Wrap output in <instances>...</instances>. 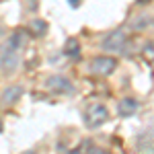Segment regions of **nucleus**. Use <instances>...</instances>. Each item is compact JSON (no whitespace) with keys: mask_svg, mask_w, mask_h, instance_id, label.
<instances>
[{"mask_svg":"<svg viewBox=\"0 0 154 154\" xmlns=\"http://www.w3.org/2000/svg\"><path fill=\"white\" fill-rule=\"evenodd\" d=\"M144 25H148V19H140V21L134 25V27H136V29H140V27H144Z\"/></svg>","mask_w":154,"mask_h":154,"instance_id":"nucleus-14","label":"nucleus"},{"mask_svg":"<svg viewBox=\"0 0 154 154\" xmlns=\"http://www.w3.org/2000/svg\"><path fill=\"white\" fill-rule=\"evenodd\" d=\"M0 35H2V27H0Z\"/></svg>","mask_w":154,"mask_h":154,"instance_id":"nucleus-17","label":"nucleus"},{"mask_svg":"<svg viewBox=\"0 0 154 154\" xmlns=\"http://www.w3.org/2000/svg\"><path fill=\"white\" fill-rule=\"evenodd\" d=\"M138 148H140V150L154 152V134H142L140 140H138Z\"/></svg>","mask_w":154,"mask_h":154,"instance_id":"nucleus-9","label":"nucleus"},{"mask_svg":"<svg viewBox=\"0 0 154 154\" xmlns=\"http://www.w3.org/2000/svg\"><path fill=\"white\" fill-rule=\"evenodd\" d=\"M45 31H48V25H45V21H41V19H33L31 21V33L37 37L45 35Z\"/></svg>","mask_w":154,"mask_h":154,"instance_id":"nucleus-12","label":"nucleus"},{"mask_svg":"<svg viewBox=\"0 0 154 154\" xmlns=\"http://www.w3.org/2000/svg\"><path fill=\"white\" fill-rule=\"evenodd\" d=\"M48 88L51 93H60V95H70L72 91H74V86L68 78H64V76H51L48 78Z\"/></svg>","mask_w":154,"mask_h":154,"instance_id":"nucleus-5","label":"nucleus"},{"mask_svg":"<svg viewBox=\"0 0 154 154\" xmlns=\"http://www.w3.org/2000/svg\"><path fill=\"white\" fill-rule=\"evenodd\" d=\"M138 111V101L136 99H123L117 103V113L121 117H131Z\"/></svg>","mask_w":154,"mask_h":154,"instance_id":"nucleus-7","label":"nucleus"},{"mask_svg":"<svg viewBox=\"0 0 154 154\" xmlns=\"http://www.w3.org/2000/svg\"><path fill=\"white\" fill-rule=\"evenodd\" d=\"M142 54L148 62H154V41H148V43H146V48H144Z\"/></svg>","mask_w":154,"mask_h":154,"instance_id":"nucleus-13","label":"nucleus"},{"mask_svg":"<svg viewBox=\"0 0 154 154\" xmlns=\"http://www.w3.org/2000/svg\"><path fill=\"white\" fill-rule=\"evenodd\" d=\"M136 2H138V4H140V6H146V4H150V2H152V0H136Z\"/></svg>","mask_w":154,"mask_h":154,"instance_id":"nucleus-15","label":"nucleus"},{"mask_svg":"<svg viewBox=\"0 0 154 154\" xmlns=\"http://www.w3.org/2000/svg\"><path fill=\"white\" fill-rule=\"evenodd\" d=\"M68 2H70V6H78V2H80V0H68Z\"/></svg>","mask_w":154,"mask_h":154,"instance_id":"nucleus-16","label":"nucleus"},{"mask_svg":"<svg viewBox=\"0 0 154 154\" xmlns=\"http://www.w3.org/2000/svg\"><path fill=\"white\" fill-rule=\"evenodd\" d=\"M64 51H66L68 58H78L80 56V43H78V39L76 37H70L66 41V45H64Z\"/></svg>","mask_w":154,"mask_h":154,"instance_id":"nucleus-8","label":"nucleus"},{"mask_svg":"<svg viewBox=\"0 0 154 154\" xmlns=\"http://www.w3.org/2000/svg\"><path fill=\"white\" fill-rule=\"evenodd\" d=\"M107 119H109V111L101 103H93V105L86 107V111H84V123H86V128L95 130L99 125H103Z\"/></svg>","mask_w":154,"mask_h":154,"instance_id":"nucleus-1","label":"nucleus"},{"mask_svg":"<svg viewBox=\"0 0 154 154\" xmlns=\"http://www.w3.org/2000/svg\"><path fill=\"white\" fill-rule=\"evenodd\" d=\"M23 95V86H19V84H11V86H6L4 91H2V103H6V105H12V103H17L19 99Z\"/></svg>","mask_w":154,"mask_h":154,"instance_id":"nucleus-6","label":"nucleus"},{"mask_svg":"<svg viewBox=\"0 0 154 154\" xmlns=\"http://www.w3.org/2000/svg\"><path fill=\"white\" fill-rule=\"evenodd\" d=\"M117 68V62L113 58H107V56H101V58H95L91 62V70L99 74V76H111Z\"/></svg>","mask_w":154,"mask_h":154,"instance_id":"nucleus-3","label":"nucleus"},{"mask_svg":"<svg viewBox=\"0 0 154 154\" xmlns=\"http://www.w3.org/2000/svg\"><path fill=\"white\" fill-rule=\"evenodd\" d=\"M0 131H2V123H0Z\"/></svg>","mask_w":154,"mask_h":154,"instance_id":"nucleus-18","label":"nucleus"},{"mask_svg":"<svg viewBox=\"0 0 154 154\" xmlns=\"http://www.w3.org/2000/svg\"><path fill=\"white\" fill-rule=\"evenodd\" d=\"M17 66H19V49L4 43V48L0 51V70H2V74L11 76L17 70Z\"/></svg>","mask_w":154,"mask_h":154,"instance_id":"nucleus-2","label":"nucleus"},{"mask_svg":"<svg viewBox=\"0 0 154 154\" xmlns=\"http://www.w3.org/2000/svg\"><path fill=\"white\" fill-rule=\"evenodd\" d=\"M78 152H91V154H97V152H101V150H97L95 148V144L91 142V140H84V142H80L76 148H72L70 154H78Z\"/></svg>","mask_w":154,"mask_h":154,"instance_id":"nucleus-10","label":"nucleus"},{"mask_svg":"<svg viewBox=\"0 0 154 154\" xmlns=\"http://www.w3.org/2000/svg\"><path fill=\"white\" fill-rule=\"evenodd\" d=\"M125 43H128L125 33H123V31H113V33H109V35L103 39V49L117 54V51H121V49L125 48Z\"/></svg>","mask_w":154,"mask_h":154,"instance_id":"nucleus-4","label":"nucleus"},{"mask_svg":"<svg viewBox=\"0 0 154 154\" xmlns=\"http://www.w3.org/2000/svg\"><path fill=\"white\" fill-rule=\"evenodd\" d=\"M25 41H27V37H25L23 31H14L6 43H8V45H12V48H17V49H21L25 45Z\"/></svg>","mask_w":154,"mask_h":154,"instance_id":"nucleus-11","label":"nucleus"}]
</instances>
